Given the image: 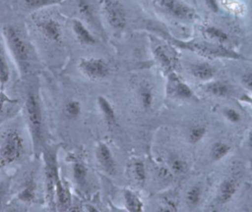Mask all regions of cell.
Segmentation results:
<instances>
[{"label": "cell", "mask_w": 252, "mask_h": 212, "mask_svg": "<svg viewBox=\"0 0 252 212\" xmlns=\"http://www.w3.org/2000/svg\"><path fill=\"white\" fill-rule=\"evenodd\" d=\"M133 169V175L137 183H139L141 186H143L147 180V171L146 166L144 162L140 159H137L132 164Z\"/></svg>", "instance_id": "27"}, {"label": "cell", "mask_w": 252, "mask_h": 212, "mask_svg": "<svg viewBox=\"0 0 252 212\" xmlns=\"http://www.w3.org/2000/svg\"><path fill=\"white\" fill-rule=\"evenodd\" d=\"M203 33L211 39L212 42L226 45L230 41L229 35L219 26L213 25H207L203 27Z\"/></svg>", "instance_id": "17"}, {"label": "cell", "mask_w": 252, "mask_h": 212, "mask_svg": "<svg viewBox=\"0 0 252 212\" xmlns=\"http://www.w3.org/2000/svg\"><path fill=\"white\" fill-rule=\"evenodd\" d=\"M95 160L100 169L107 175L113 176L116 173V162L115 158L105 142H98L94 151Z\"/></svg>", "instance_id": "10"}, {"label": "cell", "mask_w": 252, "mask_h": 212, "mask_svg": "<svg viewBox=\"0 0 252 212\" xmlns=\"http://www.w3.org/2000/svg\"><path fill=\"white\" fill-rule=\"evenodd\" d=\"M222 115L231 124H238L241 121L240 113L232 107H224L222 109Z\"/></svg>", "instance_id": "31"}, {"label": "cell", "mask_w": 252, "mask_h": 212, "mask_svg": "<svg viewBox=\"0 0 252 212\" xmlns=\"http://www.w3.org/2000/svg\"><path fill=\"white\" fill-rule=\"evenodd\" d=\"M97 107L103 117V120L108 128H112L117 123L116 112L110 101L103 95H98L96 98Z\"/></svg>", "instance_id": "14"}, {"label": "cell", "mask_w": 252, "mask_h": 212, "mask_svg": "<svg viewBox=\"0 0 252 212\" xmlns=\"http://www.w3.org/2000/svg\"><path fill=\"white\" fill-rule=\"evenodd\" d=\"M73 178L76 181V183L79 186H84L87 180V175H88V169L87 167L81 163V162H76L73 165V170H72Z\"/></svg>", "instance_id": "29"}, {"label": "cell", "mask_w": 252, "mask_h": 212, "mask_svg": "<svg viewBox=\"0 0 252 212\" xmlns=\"http://www.w3.org/2000/svg\"><path fill=\"white\" fill-rule=\"evenodd\" d=\"M64 0H22L24 7L29 11H38L54 5L61 4Z\"/></svg>", "instance_id": "24"}, {"label": "cell", "mask_w": 252, "mask_h": 212, "mask_svg": "<svg viewBox=\"0 0 252 212\" xmlns=\"http://www.w3.org/2000/svg\"><path fill=\"white\" fill-rule=\"evenodd\" d=\"M99 4L108 26L117 32L123 31L127 26V13L124 6L117 0H100Z\"/></svg>", "instance_id": "6"}, {"label": "cell", "mask_w": 252, "mask_h": 212, "mask_svg": "<svg viewBox=\"0 0 252 212\" xmlns=\"http://www.w3.org/2000/svg\"><path fill=\"white\" fill-rule=\"evenodd\" d=\"M207 127L203 124H195L188 129L187 139L191 144H197L204 139L207 134Z\"/></svg>", "instance_id": "23"}, {"label": "cell", "mask_w": 252, "mask_h": 212, "mask_svg": "<svg viewBox=\"0 0 252 212\" xmlns=\"http://www.w3.org/2000/svg\"><path fill=\"white\" fill-rule=\"evenodd\" d=\"M240 81L245 88L252 90V71L242 74L240 78Z\"/></svg>", "instance_id": "33"}, {"label": "cell", "mask_w": 252, "mask_h": 212, "mask_svg": "<svg viewBox=\"0 0 252 212\" xmlns=\"http://www.w3.org/2000/svg\"><path fill=\"white\" fill-rule=\"evenodd\" d=\"M203 188L199 184L194 185L189 187L186 192V202L190 206H197L202 199Z\"/></svg>", "instance_id": "25"}, {"label": "cell", "mask_w": 252, "mask_h": 212, "mask_svg": "<svg viewBox=\"0 0 252 212\" xmlns=\"http://www.w3.org/2000/svg\"><path fill=\"white\" fill-rule=\"evenodd\" d=\"M25 110L33 151L37 154L43 141V120L38 95L32 87L27 93Z\"/></svg>", "instance_id": "3"}, {"label": "cell", "mask_w": 252, "mask_h": 212, "mask_svg": "<svg viewBox=\"0 0 252 212\" xmlns=\"http://www.w3.org/2000/svg\"><path fill=\"white\" fill-rule=\"evenodd\" d=\"M251 9H252V0H251Z\"/></svg>", "instance_id": "37"}, {"label": "cell", "mask_w": 252, "mask_h": 212, "mask_svg": "<svg viewBox=\"0 0 252 212\" xmlns=\"http://www.w3.org/2000/svg\"><path fill=\"white\" fill-rule=\"evenodd\" d=\"M247 145L249 147H252V128L250 129L248 135H247Z\"/></svg>", "instance_id": "35"}, {"label": "cell", "mask_w": 252, "mask_h": 212, "mask_svg": "<svg viewBox=\"0 0 252 212\" xmlns=\"http://www.w3.org/2000/svg\"><path fill=\"white\" fill-rule=\"evenodd\" d=\"M19 197L22 201L25 202H30L32 200H33L34 198V188L33 186H32L31 184L29 186H27L19 194Z\"/></svg>", "instance_id": "32"}, {"label": "cell", "mask_w": 252, "mask_h": 212, "mask_svg": "<svg viewBox=\"0 0 252 212\" xmlns=\"http://www.w3.org/2000/svg\"><path fill=\"white\" fill-rule=\"evenodd\" d=\"M204 87L208 93L217 97H225L230 92L229 84L222 80H209Z\"/></svg>", "instance_id": "21"}, {"label": "cell", "mask_w": 252, "mask_h": 212, "mask_svg": "<svg viewBox=\"0 0 252 212\" xmlns=\"http://www.w3.org/2000/svg\"><path fill=\"white\" fill-rule=\"evenodd\" d=\"M2 36L20 75H27L32 66V53L23 31L9 24L3 26Z\"/></svg>", "instance_id": "2"}, {"label": "cell", "mask_w": 252, "mask_h": 212, "mask_svg": "<svg viewBox=\"0 0 252 212\" xmlns=\"http://www.w3.org/2000/svg\"><path fill=\"white\" fill-rule=\"evenodd\" d=\"M153 55L165 75L174 71L175 59L165 45L156 44L153 47Z\"/></svg>", "instance_id": "12"}, {"label": "cell", "mask_w": 252, "mask_h": 212, "mask_svg": "<svg viewBox=\"0 0 252 212\" xmlns=\"http://www.w3.org/2000/svg\"><path fill=\"white\" fill-rule=\"evenodd\" d=\"M124 206L129 212H142L144 210V203L140 196L131 189L123 190Z\"/></svg>", "instance_id": "18"}, {"label": "cell", "mask_w": 252, "mask_h": 212, "mask_svg": "<svg viewBox=\"0 0 252 212\" xmlns=\"http://www.w3.org/2000/svg\"><path fill=\"white\" fill-rule=\"evenodd\" d=\"M34 26L39 34L48 42L61 44L63 41V28L58 20L51 17L38 18L34 21Z\"/></svg>", "instance_id": "8"}, {"label": "cell", "mask_w": 252, "mask_h": 212, "mask_svg": "<svg viewBox=\"0 0 252 212\" xmlns=\"http://www.w3.org/2000/svg\"><path fill=\"white\" fill-rule=\"evenodd\" d=\"M155 8L167 16L182 22H191L197 19L194 8L182 0H147Z\"/></svg>", "instance_id": "4"}, {"label": "cell", "mask_w": 252, "mask_h": 212, "mask_svg": "<svg viewBox=\"0 0 252 212\" xmlns=\"http://www.w3.org/2000/svg\"><path fill=\"white\" fill-rule=\"evenodd\" d=\"M77 67L84 77L92 80H103L110 73V67L108 63L102 58L97 57L80 58Z\"/></svg>", "instance_id": "7"}, {"label": "cell", "mask_w": 252, "mask_h": 212, "mask_svg": "<svg viewBox=\"0 0 252 212\" xmlns=\"http://www.w3.org/2000/svg\"><path fill=\"white\" fill-rule=\"evenodd\" d=\"M169 166H170V170L176 175H181L187 170L186 162L178 156H173L170 159Z\"/></svg>", "instance_id": "30"}, {"label": "cell", "mask_w": 252, "mask_h": 212, "mask_svg": "<svg viewBox=\"0 0 252 212\" xmlns=\"http://www.w3.org/2000/svg\"><path fill=\"white\" fill-rule=\"evenodd\" d=\"M138 96L140 104L144 110L152 109L155 103V90L150 83L146 82L140 85Z\"/></svg>", "instance_id": "20"}, {"label": "cell", "mask_w": 252, "mask_h": 212, "mask_svg": "<svg viewBox=\"0 0 252 212\" xmlns=\"http://www.w3.org/2000/svg\"><path fill=\"white\" fill-rule=\"evenodd\" d=\"M190 74L193 78L201 81H209L211 80L216 75V69L214 66L207 62H199L194 63L189 68Z\"/></svg>", "instance_id": "15"}, {"label": "cell", "mask_w": 252, "mask_h": 212, "mask_svg": "<svg viewBox=\"0 0 252 212\" xmlns=\"http://www.w3.org/2000/svg\"><path fill=\"white\" fill-rule=\"evenodd\" d=\"M238 188V184L235 178L227 177L220 185L218 190V201L220 204H225L229 202L235 195Z\"/></svg>", "instance_id": "13"}, {"label": "cell", "mask_w": 252, "mask_h": 212, "mask_svg": "<svg viewBox=\"0 0 252 212\" xmlns=\"http://www.w3.org/2000/svg\"><path fill=\"white\" fill-rule=\"evenodd\" d=\"M247 102H250L252 104V99H247Z\"/></svg>", "instance_id": "36"}, {"label": "cell", "mask_w": 252, "mask_h": 212, "mask_svg": "<svg viewBox=\"0 0 252 212\" xmlns=\"http://www.w3.org/2000/svg\"><path fill=\"white\" fill-rule=\"evenodd\" d=\"M10 80V67L3 50L2 45L0 44V83L5 84Z\"/></svg>", "instance_id": "28"}, {"label": "cell", "mask_w": 252, "mask_h": 212, "mask_svg": "<svg viewBox=\"0 0 252 212\" xmlns=\"http://www.w3.org/2000/svg\"><path fill=\"white\" fill-rule=\"evenodd\" d=\"M208 9L213 13H218L220 11V3L218 0H204Z\"/></svg>", "instance_id": "34"}, {"label": "cell", "mask_w": 252, "mask_h": 212, "mask_svg": "<svg viewBox=\"0 0 252 212\" xmlns=\"http://www.w3.org/2000/svg\"><path fill=\"white\" fill-rule=\"evenodd\" d=\"M24 153V140L17 131H10L0 147V166L11 165Z\"/></svg>", "instance_id": "5"}, {"label": "cell", "mask_w": 252, "mask_h": 212, "mask_svg": "<svg viewBox=\"0 0 252 212\" xmlns=\"http://www.w3.org/2000/svg\"><path fill=\"white\" fill-rule=\"evenodd\" d=\"M71 28L73 34L75 35L77 41L82 45L93 46L96 44L97 40L94 34L90 30V28L79 19H72L71 20Z\"/></svg>", "instance_id": "11"}, {"label": "cell", "mask_w": 252, "mask_h": 212, "mask_svg": "<svg viewBox=\"0 0 252 212\" xmlns=\"http://www.w3.org/2000/svg\"><path fill=\"white\" fill-rule=\"evenodd\" d=\"M231 151V146L227 142L224 141H217L213 143L211 149H210V157L212 161L219 162L225 158Z\"/></svg>", "instance_id": "22"}, {"label": "cell", "mask_w": 252, "mask_h": 212, "mask_svg": "<svg viewBox=\"0 0 252 212\" xmlns=\"http://www.w3.org/2000/svg\"><path fill=\"white\" fill-rule=\"evenodd\" d=\"M166 94L167 96L181 100H198L195 92L184 82L175 71L166 74Z\"/></svg>", "instance_id": "9"}, {"label": "cell", "mask_w": 252, "mask_h": 212, "mask_svg": "<svg viewBox=\"0 0 252 212\" xmlns=\"http://www.w3.org/2000/svg\"><path fill=\"white\" fill-rule=\"evenodd\" d=\"M77 8L80 15L93 26L95 28H99V22L96 18L94 7L91 0H78Z\"/></svg>", "instance_id": "16"}, {"label": "cell", "mask_w": 252, "mask_h": 212, "mask_svg": "<svg viewBox=\"0 0 252 212\" xmlns=\"http://www.w3.org/2000/svg\"><path fill=\"white\" fill-rule=\"evenodd\" d=\"M160 35L168 42L171 46L187 50L192 53H195L199 56L208 58V59H228V60H247L242 54L228 48L226 45L208 42V41H198V40H182L176 38L167 32L159 31Z\"/></svg>", "instance_id": "1"}, {"label": "cell", "mask_w": 252, "mask_h": 212, "mask_svg": "<svg viewBox=\"0 0 252 212\" xmlns=\"http://www.w3.org/2000/svg\"><path fill=\"white\" fill-rule=\"evenodd\" d=\"M63 112H64V115L69 120H75L81 115V112H82L81 103L77 100H73V99L69 100L65 103Z\"/></svg>", "instance_id": "26"}, {"label": "cell", "mask_w": 252, "mask_h": 212, "mask_svg": "<svg viewBox=\"0 0 252 212\" xmlns=\"http://www.w3.org/2000/svg\"><path fill=\"white\" fill-rule=\"evenodd\" d=\"M54 197L56 198V204L59 208L65 209L68 208L70 204V194L65 186L62 185L61 180L59 179L58 172H55V189H54Z\"/></svg>", "instance_id": "19"}]
</instances>
